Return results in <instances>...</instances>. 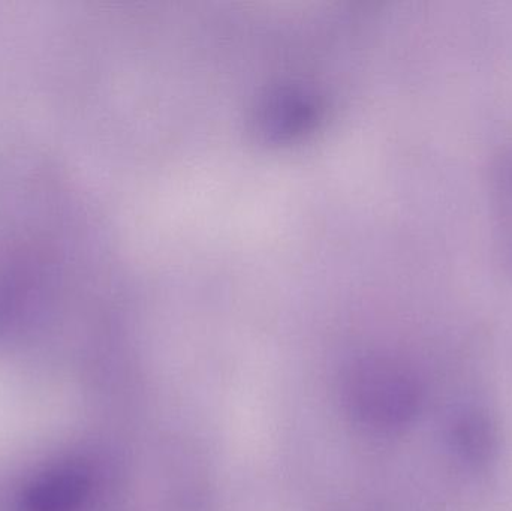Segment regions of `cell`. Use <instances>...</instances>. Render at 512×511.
<instances>
[{
    "instance_id": "7a4b0ae2",
    "label": "cell",
    "mask_w": 512,
    "mask_h": 511,
    "mask_svg": "<svg viewBox=\"0 0 512 511\" xmlns=\"http://www.w3.org/2000/svg\"><path fill=\"white\" fill-rule=\"evenodd\" d=\"M89 482L74 467L59 468L39 479L27 492L24 511H75L83 503Z\"/></svg>"
},
{
    "instance_id": "3957f363",
    "label": "cell",
    "mask_w": 512,
    "mask_h": 511,
    "mask_svg": "<svg viewBox=\"0 0 512 511\" xmlns=\"http://www.w3.org/2000/svg\"><path fill=\"white\" fill-rule=\"evenodd\" d=\"M492 209L499 255L512 270V152L504 153L493 170Z\"/></svg>"
},
{
    "instance_id": "6da1fadb",
    "label": "cell",
    "mask_w": 512,
    "mask_h": 511,
    "mask_svg": "<svg viewBox=\"0 0 512 511\" xmlns=\"http://www.w3.org/2000/svg\"><path fill=\"white\" fill-rule=\"evenodd\" d=\"M343 390L354 416L375 428L406 425L420 404V392L412 375L385 360H367L352 366Z\"/></svg>"
},
{
    "instance_id": "277c9868",
    "label": "cell",
    "mask_w": 512,
    "mask_h": 511,
    "mask_svg": "<svg viewBox=\"0 0 512 511\" xmlns=\"http://www.w3.org/2000/svg\"><path fill=\"white\" fill-rule=\"evenodd\" d=\"M453 443L466 461H490L498 443L495 426L486 414L466 413L453 428Z\"/></svg>"
}]
</instances>
